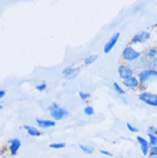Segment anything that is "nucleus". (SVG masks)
<instances>
[{
  "label": "nucleus",
  "mask_w": 157,
  "mask_h": 158,
  "mask_svg": "<svg viewBox=\"0 0 157 158\" xmlns=\"http://www.w3.org/2000/svg\"><path fill=\"white\" fill-rule=\"evenodd\" d=\"M139 77L140 83L144 84L148 81L157 79V71L154 69L144 70L139 74Z\"/></svg>",
  "instance_id": "nucleus-1"
},
{
  "label": "nucleus",
  "mask_w": 157,
  "mask_h": 158,
  "mask_svg": "<svg viewBox=\"0 0 157 158\" xmlns=\"http://www.w3.org/2000/svg\"><path fill=\"white\" fill-rule=\"evenodd\" d=\"M139 99L146 104L157 107V94L150 93H143L140 94Z\"/></svg>",
  "instance_id": "nucleus-2"
},
{
  "label": "nucleus",
  "mask_w": 157,
  "mask_h": 158,
  "mask_svg": "<svg viewBox=\"0 0 157 158\" xmlns=\"http://www.w3.org/2000/svg\"><path fill=\"white\" fill-rule=\"evenodd\" d=\"M123 56L126 60L134 61L140 57V53L132 47H126L123 52Z\"/></svg>",
  "instance_id": "nucleus-3"
},
{
  "label": "nucleus",
  "mask_w": 157,
  "mask_h": 158,
  "mask_svg": "<svg viewBox=\"0 0 157 158\" xmlns=\"http://www.w3.org/2000/svg\"><path fill=\"white\" fill-rule=\"evenodd\" d=\"M69 115V112L62 107H59L58 109L50 112L51 117L55 120H60Z\"/></svg>",
  "instance_id": "nucleus-4"
},
{
  "label": "nucleus",
  "mask_w": 157,
  "mask_h": 158,
  "mask_svg": "<svg viewBox=\"0 0 157 158\" xmlns=\"http://www.w3.org/2000/svg\"><path fill=\"white\" fill-rule=\"evenodd\" d=\"M119 36H120V34L118 32V33H116L115 34H114L111 37L110 40L105 44V45L104 47V52L105 53H109L111 51V50L113 48V47L117 43V42L119 38Z\"/></svg>",
  "instance_id": "nucleus-5"
},
{
  "label": "nucleus",
  "mask_w": 157,
  "mask_h": 158,
  "mask_svg": "<svg viewBox=\"0 0 157 158\" xmlns=\"http://www.w3.org/2000/svg\"><path fill=\"white\" fill-rule=\"evenodd\" d=\"M8 143L10 144L9 149L11 152V154L13 156H16L21 146V142L18 138H13L10 139Z\"/></svg>",
  "instance_id": "nucleus-6"
},
{
  "label": "nucleus",
  "mask_w": 157,
  "mask_h": 158,
  "mask_svg": "<svg viewBox=\"0 0 157 158\" xmlns=\"http://www.w3.org/2000/svg\"><path fill=\"white\" fill-rule=\"evenodd\" d=\"M118 73H119L120 77L121 79H123V80H124L132 77V76L134 73L132 69H131L130 68H129L124 65H121L119 67Z\"/></svg>",
  "instance_id": "nucleus-7"
},
{
  "label": "nucleus",
  "mask_w": 157,
  "mask_h": 158,
  "mask_svg": "<svg viewBox=\"0 0 157 158\" xmlns=\"http://www.w3.org/2000/svg\"><path fill=\"white\" fill-rule=\"evenodd\" d=\"M150 37V34L149 32H142L141 33H140L139 34H137L135 35L131 40L132 44H136L138 43H142L145 40L148 39Z\"/></svg>",
  "instance_id": "nucleus-8"
},
{
  "label": "nucleus",
  "mask_w": 157,
  "mask_h": 158,
  "mask_svg": "<svg viewBox=\"0 0 157 158\" xmlns=\"http://www.w3.org/2000/svg\"><path fill=\"white\" fill-rule=\"evenodd\" d=\"M79 73V69L78 68H66L62 71V75L68 79H72L75 77Z\"/></svg>",
  "instance_id": "nucleus-9"
},
{
  "label": "nucleus",
  "mask_w": 157,
  "mask_h": 158,
  "mask_svg": "<svg viewBox=\"0 0 157 158\" xmlns=\"http://www.w3.org/2000/svg\"><path fill=\"white\" fill-rule=\"evenodd\" d=\"M137 140L140 146L142 154L144 156H147L149 151V143L145 139L139 136L137 137Z\"/></svg>",
  "instance_id": "nucleus-10"
},
{
  "label": "nucleus",
  "mask_w": 157,
  "mask_h": 158,
  "mask_svg": "<svg viewBox=\"0 0 157 158\" xmlns=\"http://www.w3.org/2000/svg\"><path fill=\"white\" fill-rule=\"evenodd\" d=\"M36 122L38 126L41 128H48L54 127L56 125L55 121L51 120H43V119L37 118Z\"/></svg>",
  "instance_id": "nucleus-11"
},
{
  "label": "nucleus",
  "mask_w": 157,
  "mask_h": 158,
  "mask_svg": "<svg viewBox=\"0 0 157 158\" xmlns=\"http://www.w3.org/2000/svg\"><path fill=\"white\" fill-rule=\"evenodd\" d=\"M123 85L127 88H136L139 85V81L135 77H131L123 81Z\"/></svg>",
  "instance_id": "nucleus-12"
},
{
  "label": "nucleus",
  "mask_w": 157,
  "mask_h": 158,
  "mask_svg": "<svg viewBox=\"0 0 157 158\" xmlns=\"http://www.w3.org/2000/svg\"><path fill=\"white\" fill-rule=\"evenodd\" d=\"M24 129L27 131V133L33 137H38L41 135L40 131L35 127L30 125H24Z\"/></svg>",
  "instance_id": "nucleus-13"
},
{
  "label": "nucleus",
  "mask_w": 157,
  "mask_h": 158,
  "mask_svg": "<svg viewBox=\"0 0 157 158\" xmlns=\"http://www.w3.org/2000/svg\"><path fill=\"white\" fill-rule=\"evenodd\" d=\"M148 55L152 60L153 64L157 67V51L154 49H150Z\"/></svg>",
  "instance_id": "nucleus-14"
},
{
  "label": "nucleus",
  "mask_w": 157,
  "mask_h": 158,
  "mask_svg": "<svg viewBox=\"0 0 157 158\" xmlns=\"http://www.w3.org/2000/svg\"><path fill=\"white\" fill-rule=\"evenodd\" d=\"M97 58H98L97 55H90V56H87V58H86V59L84 60V63L86 65H90V64L94 63L97 60Z\"/></svg>",
  "instance_id": "nucleus-15"
},
{
  "label": "nucleus",
  "mask_w": 157,
  "mask_h": 158,
  "mask_svg": "<svg viewBox=\"0 0 157 158\" xmlns=\"http://www.w3.org/2000/svg\"><path fill=\"white\" fill-rule=\"evenodd\" d=\"M79 148L83 152H84L87 154H92L94 151V148H92V147H91V146H86V145L80 144Z\"/></svg>",
  "instance_id": "nucleus-16"
},
{
  "label": "nucleus",
  "mask_w": 157,
  "mask_h": 158,
  "mask_svg": "<svg viewBox=\"0 0 157 158\" xmlns=\"http://www.w3.org/2000/svg\"><path fill=\"white\" fill-rule=\"evenodd\" d=\"M149 138V145L153 147L156 146L157 144V136L154 135L148 134Z\"/></svg>",
  "instance_id": "nucleus-17"
},
{
  "label": "nucleus",
  "mask_w": 157,
  "mask_h": 158,
  "mask_svg": "<svg viewBox=\"0 0 157 158\" xmlns=\"http://www.w3.org/2000/svg\"><path fill=\"white\" fill-rule=\"evenodd\" d=\"M50 148L51 149H62L66 147V144L64 143H53L50 144Z\"/></svg>",
  "instance_id": "nucleus-18"
},
{
  "label": "nucleus",
  "mask_w": 157,
  "mask_h": 158,
  "mask_svg": "<svg viewBox=\"0 0 157 158\" xmlns=\"http://www.w3.org/2000/svg\"><path fill=\"white\" fill-rule=\"evenodd\" d=\"M84 111V114L88 116H91L94 114V109L92 106L86 107Z\"/></svg>",
  "instance_id": "nucleus-19"
},
{
  "label": "nucleus",
  "mask_w": 157,
  "mask_h": 158,
  "mask_svg": "<svg viewBox=\"0 0 157 158\" xmlns=\"http://www.w3.org/2000/svg\"><path fill=\"white\" fill-rule=\"evenodd\" d=\"M113 87H114V89H115V91L119 94H123L125 93V91H124V89L117 83H115L113 84Z\"/></svg>",
  "instance_id": "nucleus-20"
},
{
  "label": "nucleus",
  "mask_w": 157,
  "mask_h": 158,
  "mask_svg": "<svg viewBox=\"0 0 157 158\" xmlns=\"http://www.w3.org/2000/svg\"><path fill=\"white\" fill-rule=\"evenodd\" d=\"M47 88V85L46 83H43L42 84H40V85H38L36 87H35V89L40 91V92H43L44 91H45Z\"/></svg>",
  "instance_id": "nucleus-21"
},
{
  "label": "nucleus",
  "mask_w": 157,
  "mask_h": 158,
  "mask_svg": "<svg viewBox=\"0 0 157 158\" xmlns=\"http://www.w3.org/2000/svg\"><path fill=\"white\" fill-rule=\"evenodd\" d=\"M78 94H79V97L81 98V99L83 101H85L86 99H87L88 98H90L91 95L89 93H84L83 91H81L79 92V93H78Z\"/></svg>",
  "instance_id": "nucleus-22"
},
{
  "label": "nucleus",
  "mask_w": 157,
  "mask_h": 158,
  "mask_svg": "<svg viewBox=\"0 0 157 158\" xmlns=\"http://www.w3.org/2000/svg\"><path fill=\"white\" fill-rule=\"evenodd\" d=\"M59 106L58 105V104H57L56 102H52L51 104L48 107V110H50V112H52V111H54L56 109H58V108H59Z\"/></svg>",
  "instance_id": "nucleus-23"
},
{
  "label": "nucleus",
  "mask_w": 157,
  "mask_h": 158,
  "mask_svg": "<svg viewBox=\"0 0 157 158\" xmlns=\"http://www.w3.org/2000/svg\"><path fill=\"white\" fill-rule=\"evenodd\" d=\"M126 125H127V128L130 131H131V132H132V133H137V132L139 131V130H138L136 127L132 126V125H131L130 123H127L126 124Z\"/></svg>",
  "instance_id": "nucleus-24"
},
{
  "label": "nucleus",
  "mask_w": 157,
  "mask_h": 158,
  "mask_svg": "<svg viewBox=\"0 0 157 158\" xmlns=\"http://www.w3.org/2000/svg\"><path fill=\"white\" fill-rule=\"evenodd\" d=\"M150 156H157V146L151 147L150 149Z\"/></svg>",
  "instance_id": "nucleus-25"
},
{
  "label": "nucleus",
  "mask_w": 157,
  "mask_h": 158,
  "mask_svg": "<svg viewBox=\"0 0 157 158\" xmlns=\"http://www.w3.org/2000/svg\"><path fill=\"white\" fill-rule=\"evenodd\" d=\"M148 133L156 135H157V130L153 127H150L148 128Z\"/></svg>",
  "instance_id": "nucleus-26"
},
{
  "label": "nucleus",
  "mask_w": 157,
  "mask_h": 158,
  "mask_svg": "<svg viewBox=\"0 0 157 158\" xmlns=\"http://www.w3.org/2000/svg\"><path fill=\"white\" fill-rule=\"evenodd\" d=\"M100 152L103 154V155H105L107 156H112V154L111 152H110L109 151H105V150H101L100 151Z\"/></svg>",
  "instance_id": "nucleus-27"
},
{
  "label": "nucleus",
  "mask_w": 157,
  "mask_h": 158,
  "mask_svg": "<svg viewBox=\"0 0 157 158\" xmlns=\"http://www.w3.org/2000/svg\"><path fill=\"white\" fill-rule=\"evenodd\" d=\"M6 95V92L4 90H0V99H2Z\"/></svg>",
  "instance_id": "nucleus-28"
},
{
  "label": "nucleus",
  "mask_w": 157,
  "mask_h": 158,
  "mask_svg": "<svg viewBox=\"0 0 157 158\" xmlns=\"http://www.w3.org/2000/svg\"><path fill=\"white\" fill-rule=\"evenodd\" d=\"M148 158H157L156 156H150Z\"/></svg>",
  "instance_id": "nucleus-29"
},
{
  "label": "nucleus",
  "mask_w": 157,
  "mask_h": 158,
  "mask_svg": "<svg viewBox=\"0 0 157 158\" xmlns=\"http://www.w3.org/2000/svg\"><path fill=\"white\" fill-rule=\"evenodd\" d=\"M3 106L2 104H0V110H1L2 109H3Z\"/></svg>",
  "instance_id": "nucleus-30"
}]
</instances>
